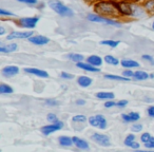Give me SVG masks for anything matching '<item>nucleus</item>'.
I'll list each match as a JSON object with an SVG mask.
<instances>
[{
    "label": "nucleus",
    "mask_w": 154,
    "mask_h": 152,
    "mask_svg": "<svg viewBox=\"0 0 154 152\" xmlns=\"http://www.w3.org/2000/svg\"><path fill=\"white\" fill-rule=\"evenodd\" d=\"M103 60L106 64H110V66H118L120 64V60H118V58H116L113 55H106L103 57Z\"/></svg>",
    "instance_id": "nucleus-24"
},
{
    "label": "nucleus",
    "mask_w": 154,
    "mask_h": 152,
    "mask_svg": "<svg viewBox=\"0 0 154 152\" xmlns=\"http://www.w3.org/2000/svg\"><path fill=\"white\" fill-rule=\"evenodd\" d=\"M14 92L13 88L5 84H1L0 85V93L1 94H12Z\"/></svg>",
    "instance_id": "nucleus-29"
},
{
    "label": "nucleus",
    "mask_w": 154,
    "mask_h": 152,
    "mask_svg": "<svg viewBox=\"0 0 154 152\" xmlns=\"http://www.w3.org/2000/svg\"><path fill=\"white\" fill-rule=\"evenodd\" d=\"M92 141H94L96 144L103 146V147H109L111 145V141H110V137L106 134H101V133H93L92 136H91Z\"/></svg>",
    "instance_id": "nucleus-7"
},
{
    "label": "nucleus",
    "mask_w": 154,
    "mask_h": 152,
    "mask_svg": "<svg viewBox=\"0 0 154 152\" xmlns=\"http://www.w3.org/2000/svg\"><path fill=\"white\" fill-rule=\"evenodd\" d=\"M47 120L49 123H56V122H58V117L56 116V114H54V113H49L47 115Z\"/></svg>",
    "instance_id": "nucleus-35"
},
{
    "label": "nucleus",
    "mask_w": 154,
    "mask_h": 152,
    "mask_svg": "<svg viewBox=\"0 0 154 152\" xmlns=\"http://www.w3.org/2000/svg\"><path fill=\"white\" fill-rule=\"evenodd\" d=\"M87 61L89 62V64H91L92 66H94V67H100V66H103V58H101L100 56H98V55H91V56H89L88 58H87Z\"/></svg>",
    "instance_id": "nucleus-15"
},
{
    "label": "nucleus",
    "mask_w": 154,
    "mask_h": 152,
    "mask_svg": "<svg viewBox=\"0 0 154 152\" xmlns=\"http://www.w3.org/2000/svg\"><path fill=\"white\" fill-rule=\"evenodd\" d=\"M66 57H68L71 61L75 62V64H78V62L84 61L85 60V56L82 55V54H78V53H70L66 55Z\"/></svg>",
    "instance_id": "nucleus-23"
},
{
    "label": "nucleus",
    "mask_w": 154,
    "mask_h": 152,
    "mask_svg": "<svg viewBox=\"0 0 154 152\" xmlns=\"http://www.w3.org/2000/svg\"><path fill=\"white\" fill-rule=\"evenodd\" d=\"M136 141V136H135V134H133V133H131V134H128L126 136V138H125L124 141V144L126 146H128V147H130L131 144L133 143V141Z\"/></svg>",
    "instance_id": "nucleus-31"
},
{
    "label": "nucleus",
    "mask_w": 154,
    "mask_h": 152,
    "mask_svg": "<svg viewBox=\"0 0 154 152\" xmlns=\"http://www.w3.org/2000/svg\"><path fill=\"white\" fill-rule=\"evenodd\" d=\"M94 10L99 15L106 16L110 18H118L120 17L119 10H118L117 2L113 0H98L94 5Z\"/></svg>",
    "instance_id": "nucleus-1"
},
{
    "label": "nucleus",
    "mask_w": 154,
    "mask_h": 152,
    "mask_svg": "<svg viewBox=\"0 0 154 152\" xmlns=\"http://www.w3.org/2000/svg\"><path fill=\"white\" fill-rule=\"evenodd\" d=\"M103 77L106 79L109 80H115V82H130L131 78L130 77H126V76H119V75H115V74H105Z\"/></svg>",
    "instance_id": "nucleus-19"
},
{
    "label": "nucleus",
    "mask_w": 154,
    "mask_h": 152,
    "mask_svg": "<svg viewBox=\"0 0 154 152\" xmlns=\"http://www.w3.org/2000/svg\"><path fill=\"white\" fill-rule=\"evenodd\" d=\"M89 21L91 22H96V23H103V24H107V26H119L120 22L118 20H116L115 18H110V17H106V16L99 15V14H89L87 16Z\"/></svg>",
    "instance_id": "nucleus-3"
},
{
    "label": "nucleus",
    "mask_w": 154,
    "mask_h": 152,
    "mask_svg": "<svg viewBox=\"0 0 154 152\" xmlns=\"http://www.w3.org/2000/svg\"><path fill=\"white\" fill-rule=\"evenodd\" d=\"M77 68L82 69L84 71H87V72H90V73H99L100 72V69H98V67H94L92 66L91 64H89L88 61L85 62V61H80L78 64H76Z\"/></svg>",
    "instance_id": "nucleus-11"
},
{
    "label": "nucleus",
    "mask_w": 154,
    "mask_h": 152,
    "mask_svg": "<svg viewBox=\"0 0 154 152\" xmlns=\"http://www.w3.org/2000/svg\"><path fill=\"white\" fill-rule=\"evenodd\" d=\"M133 78H134L135 80H137V82H143V80L149 79L150 74H148V73L145 72V71L138 70V71H135V72H134Z\"/></svg>",
    "instance_id": "nucleus-18"
},
{
    "label": "nucleus",
    "mask_w": 154,
    "mask_h": 152,
    "mask_svg": "<svg viewBox=\"0 0 154 152\" xmlns=\"http://www.w3.org/2000/svg\"><path fill=\"white\" fill-rule=\"evenodd\" d=\"M122 75L124 76H126V77H133V75H134V72H133L132 70H130V69H128V70H125L124 72H122Z\"/></svg>",
    "instance_id": "nucleus-44"
},
{
    "label": "nucleus",
    "mask_w": 154,
    "mask_h": 152,
    "mask_svg": "<svg viewBox=\"0 0 154 152\" xmlns=\"http://www.w3.org/2000/svg\"><path fill=\"white\" fill-rule=\"evenodd\" d=\"M23 71L28 74L35 75L37 77H42V78H48L49 77V73L47 71L42 70V69H37V68H24Z\"/></svg>",
    "instance_id": "nucleus-10"
},
{
    "label": "nucleus",
    "mask_w": 154,
    "mask_h": 152,
    "mask_svg": "<svg viewBox=\"0 0 154 152\" xmlns=\"http://www.w3.org/2000/svg\"><path fill=\"white\" fill-rule=\"evenodd\" d=\"M150 78H154V73H151V74H150Z\"/></svg>",
    "instance_id": "nucleus-49"
},
{
    "label": "nucleus",
    "mask_w": 154,
    "mask_h": 152,
    "mask_svg": "<svg viewBox=\"0 0 154 152\" xmlns=\"http://www.w3.org/2000/svg\"><path fill=\"white\" fill-rule=\"evenodd\" d=\"M122 118L125 123H135L140 119V114L138 112H129V113L122 114Z\"/></svg>",
    "instance_id": "nucleus-12"
},
{
    "label": "nucleus",
    "mask_w": 154,
    "mask_h": 152,
    "mask_svg": "<svg viewBox=\"0 0 154 152\" xmlns=\"http://www.w3.org/2000/svg\"><path fill=\"white\" fill-rule=\"evenodd\" d=\"M93 82V79L90 78L89 76H86V75H82L79 77L77 78V84L79 85L82 88H88L89 86H91Z\"/></svg>",
    "instance_id": "nucleus-16"
},
{
    "label": "nucleus",
    "mask_w": 154,
    "mask_h": 152,
    "mask_svg": "<svg viewBox=\"0 0 154 152\" xmlns=\"http://www.w3.org/2000/svg\"><path fill=\"white\" fill-rule=\"evenodd\" d=\"M49 7L55 12L56 14H58L59 16L62 17H73L74 16V11L71 10L69 7L64 5L62 2L57 1V0H51L49 1Z\"/></svg>",
    "instance_id": "nucleus-2"
},
{
    "label": "nucleus",
    "mask_w": 154,
    "mask_h": 152,
    "mask_svg": "<svg viewBox=\"0 0 154 152\" xmlns=\"http://www.w3.org/2000/svg\"><path fill=\"white\" fill-rule=\"evenodd\" d=\"M97 118V123H98V128L99 129H106L108 126V122L107 119H106V117L103 115H101V114H97V115H95Z\"/></svg>",
    "instance_id": "nucleus-26"
},
{
    "label": "nucleus",
    "mask_w": 154,
    "mask_h": 152,
    "mask_svg": "<svg viewBox=\"0 0 154 152\" xmlns=\"http://www.w3.org/2000/svg\"><path fill=\"white\" fill-rule=\"evenodd\" d=\"M141 58H143V60H146V61H148L149 64H151L154 66V58L152 57L151 55H149V54H143V55L141 56Z\"/></svg>",
    "instance_id": "nucleus-37"
},
{
    "label": "nucleus",
    "mask_w": 154,
    "mask_h": 152,
    "mask_svg": "<svg viewBox=\"0 0 154 152\" xmlns=\"http://www.w3.org/2000/svg\"><path fill=\"white\" fill-rule=\"evenodd\" d=\"M18 49L17 43H9V45H2L0 47V52L1 53H12L15 52Z\"/></svg>",
    "instance_id": "nucleus-20"
},
{
    "label": "nucleus",
    "mask_w": 154,
    "mask_h": 152,
    "mask_svg": "<svg viewBox=\"0 0 154 152\" xmlns=\"http://www.w3.org/2000/svg\"><path fill=\"white\" fill-rule=\"evenodd\" d=\"M139 147H140V145H139V143H137L136 141H133V143L131 144V146H130V148H132V149H134V150H138Z\"/></svg>",
    "instance_id": "nucleus-46"
},
{
    "label": "nucleus",
    "mask_w": 154,
    "mask_h": 152,
    "mask_svg": "<svg viewBox=\"0 0 154 152\" xmlns=\"http://www.w3.org/2000/svg\"><path fill=\"white\" fill-rule=\"evenodd\" d=\"M88 122L92 127H97V128H98V123H97V118H96V116H95V115L94 116H90V117L88 118Z\"/></svg>",
    "instance_id": "nucleus-36"
},
{
    "label": "nucleus",
    "mask_w": 154,
    "mask_h": 152,
    "mask_svg": "<svg viewBox=\"0 0 154 152\" xmlns=\"http://www.w3.org/2000/svg\"><path fill=\"white\" fill-rule=\"evenodd\" d=\"M143 7L145 8L146 12L154 14V0H146Z\"/></svg>",
    "instance_id": "nucleus-27"
},
{
    "label": "nucleus",
    "mask_w": 154,
    "mask_h": 152,
    "mask_svg": "<svg viewBox=\"0 0 154 152\" xmlns=\"http://www.w3.org/2000/svg\"><path fill=\"white\" fill-rule=\"evenodd\" d=\"M60 77L63 78V79H73L74 78V76H73L72 74H70V73L68 72H61V74H60Z\"/></svg>",
    "instance_id": "nucleus-40"
},
{
    "label": "nucleus",
    "mask_w": 154,
    "mask_h": 152,
    "mask_svg": "<svg viewBox=\"0 0 154 152\" xmlns=\"http://www.w3.org/2000/svg\"><path fill=\"white\" fill-rule=\"evenodd\" d=\"M154 136H152L151 134H150L149 132H143V134L140 135V141H141V143H147V141H151L152 138H153Z\"/></svg>",
    "instance_id": "nucleus-32"
},
{
    "label": "nucleus",
    "mask_w": 154,
    "mask_h": 152,
    "mask_svg": "<svg viewBox=\"0 0 154 152\" xmlns=\"http://www.w3.org/2000/svg\"><path fill=\"white\" fill-rule=\"evenodd\" d=\"M75 103H76L77 106H85L86 105V101H85V99H77Z\"/></svg>",
    "instance_id": "nucleus-47"
},
{
    "label": "nucleus",
    "mask_w": 154,
    "mask_h": 152,
    "mask_svg": "<svg viewBox=\"0 0 154 152\" xmlns=\"http://www.w3.org/2000/svg\"><path fill=\"white\" fill-rule=\"evenodd\" d=\"M16 22H17V24L20 26V28L32 30V29H35V26H36L37 23L39 22V17L38 16H34V17L19 18Z\"/></svg>",
    "instance_id": "nucleus-4"
},
{
    "label": "nucleus",
    "mask_w": 154,
    "mask_h": 152,
    "mask_svg": "<svg viewBox=\"0 0 154 152\" xmlns=\"http://www.w3.org/2000/svg\"><path fill=\"white\" fill-rule=\"evenodd\" d=\"M73 143H74V145L80 150H88L89 148H90L89 143L86 139L80 138V137H78V136H73Z\"/></svg>",
    "instance_id": "nucleus-14"
},
{
    "label": "nucleus",
    "mask_w": 154,
    "mask_h": 152,
    "mask_svg": "<svg viewBox=\"0 0 154 152\" xmlns=\"http://www.w3.org/2000/svg\"><path fill=\"white\" fill-rule=\"evenodd\" d=\"M143 146H145L147 149H154V137L151 139V141H147V143L143 144Z\"/></svg>",
    "instance_id": "nucleus-43"
},
{
    "label": "nucleus",
    "mask_w": 154,
    "mask_h": 152,
    "mask_svg": "<svg viewBox=\"0 0 154 152\" xmlns=\"http://www.w3.org/2000/svg\"><path fill=\"white\" fill-rule=\"evenodd\" d=\"M72 120H73V123H78V124H85V123L88 122V118H87L85 115H82V114H77V115L73 116Z\"/></svg>",
    "instance_id": "nucleus-30"
},
{
    "label": "nucleus",
    "mask_w": 154,
    "mask_h": 152,
    "mask_svg": "<svg viewBox=\"0 0 154 152\" xmlns=\"http://www.w3.org/2000/svg\"><path fill=\"white\" fill-rule=\"evenodd\" d=\"M152 29L154 30V21H153V23H152Z\"/></svg>",
    "instance_id": "nucleus-50"
},
{
    "label": "nucleus",
    "mask_w": 154,
    "mask_h": 152,
    "mask_svg": "<svg viewBox=\"0 0 154 152\" xmlns=\"http://www.w3.org/2000/svg\"><path fill=\"white\" fill-rule=\"evenodd\" d=\"M0 16L1 17H5V16H8V17H13L14 14L10 11H7L5 9H0Z\"/></svg>",
    "instance_id": "nucleus-38"
},
{
    "label": "nucleus",
    "mask_w": 154,
    "mask_h": 152,
    "mask_svg": "<svg viewBox=\"0 0 154 152\" xmlns=\"http://www.w3.org/2000/svg\"><path fill=\"white\" fill-rule=\"evenodd\" d=\"M63 126H64V124L62 120H58V122H56V123H50L49 125L43 126L42 128H41V132H42L43 135L48 136V135L52 134V133L56 132V131L61 130V129L63 128Z\"/></svg>",
    "instance_id": "nucleus-5"
},
{
    "label": "nucleus",
    "mask_w": 154,
    "mask_h": 152,
    "mask_svg": "<svg viewBox=\"0 0 154 152\" xmlns=\"http://www.w3.org/2000/svg\"><path fill=\"white\" fill-rule=\"evenodd\" d=\"M96 97L98 99H103V101H109V99H114L115 94L113 92H107V91H101V92L96 93Z\"/></svg>",
    "instance_id": "nucleus-22"
},
{
    "label": "nucleus",
    "mask_w": 154,
    "mask_h": 152,
    "mask_svg": "<svg viewBox=\"0 0 154 152\" xmlns=\"http://www.w3.org/2000/svg\"><path fill=\"white\" fill-rule=\"evenodd\" d=\"M145 11L146 10L143 7H139V5L132 3V17H138V16L143 15Z\"/></svg>",
    "instance_id": "nucleus-25"
},
{
    "label": "nucleus",
    "mask_w": 154,
    "mask_h": 152,
    "mask_svg": "<svg viewBox=\"0 0 154 152\" xmlns=\"http://www.w3.org/2000/svg\"><path fill=\"white\" fill-rule=\"evenodd\" d=\"M120 64L126 69H133V68H139V62L136 60L132 59H122L120 60Z\"/></svg>",
    "instance_id": "nucleus-17"
},
{
    "label": "nucleus",
    "mask_w": 154,
    "mask_h": 152,
    "mask_svg": "<svg viewBox=\"0 0 154 152\" xmlns=\"http://www.w3.org/2000/svg\"><path fill=\"white\" fill-rule=\"evenodd\" d=\"M128 101H126V99H122V101H118L117 104H116V107L118 108H125L128 106Z\"/></svg>",
    "instance_id": "nucleus-42"
},
{
    "label": "nucleus",
    "mask_w": 154,
    "mask_h": 152,
    "mask_svg": "<svg viewBox=\"0 0 154 152\" xmlns=\"http://www.w3.org/2000/svg\"><path fill=\"white\" fill-rule=\"evenodd\" d=\"M131 131L133 133H138V132H141L143 131V125L140 124H135L131 127Z\"/></svg>",
    "instance_id": "nucleus-34"
},
{
    "label": "nucleus",
    "mask_w": 154,
    "mask_h": 152,
    "mask_svg": "<svg viewBox=\"0 0 154 152\" xmlns=\"http://www.w3.org/2000/svg\"><path fill=\"white\" fill-rule=\"evenodd\" d=\"M1 73L5 77H12L19 73V68L17 66H7L2 69Z\"/></svg>",
    "instance_id": "nucleus-13"
},
{
    "label": "nucleus",
    "mask_w": 154,
    "mask_h": 152,
    "mask_svg": "<svg viewBox=\"0 0 154 152\" xmlns=\"http://www.w3.org/2000/svg\"><path fill=\"white\" fill-rule=\"evenodd\" d=\"M147 114L149 117L154 118V106H150L147 109Z\"/></svg>",
    "instance_id": "nucleus-45"
},
{
    "label": "nucleus",
    "mask_w": 154,
    "mask_h": 152,
    "mask_svg": "<svg viewBox=\"0 0 154 152\" xmlns=\"http://www.w3.org/2000/svg\"><path fill=\"white\" fill-rule=\"evenodd\" d=\"M116 101H114L113 99H109L105 103V108H113V107H116Z\"/></svg>",
    "instance_id": "nucleus-41"
},
{
    "label": "nucleus",
    "mask_w": 154,
    "mask_h": 152,
    "mask_svg": "<svg viewBox=\"0 0 154 152\" xmlns=\"http://www.w3.org/2000/svg\"><path fill=\"white\" fill-rule=\"evenodd\" d=\"M34 33L33 31H26V32H21V31H13L7 36L8 40H14V39H29L31 36H33Z\"/></svg>",
    "instance_id": "nucleus-8"
},
{
    "label": "nucleus",
    "mask_w": 154,
    "mask_h": 152,
    "mask_svg": "<svg viewBox=\"0 0 154 152\" xmlns=\"http://www.w3.org/2000/svg\"><path fill=\"white\" fill-rule=\"evenodd\" d=\"M29 41L35 45H45L50 42V38L43 35H33L29 38Z\"/></svg>",
    "instance_id": "nucleus-9"
},
{
    "label": "nucleus",
    "mask_w": 154,
    "mask_h": 152,
    "mask_svg": "<svg viewBox=\"0 0 154 152\" xmlns=\"http://www.w3.org/2000/svg\"><path fill=\"white\" fill-rule=\"evenodd\" d=\"M117 5L120 15L125 17H132V3L127 0H120L117 2Z\"/></svg>",
    "instance_id": "nucleus-6"
},
{
    "label": "nucleus",
    "mask_w": 154,
    "mask_h": 152,
    "mask_svg": "<svg viewBox=\"0 0 154 152\" xmlns=\"http://www.w3.org/2000/svg\"><path fill=\"white\" fill-rule=\"evenodd\" d=\"M5 29L1 26H0V36H1V35H5Z\"/></svg>",
    "instance_id": "nucleus-48"
},
{
    "label": "nucleus",
    "mask_w": 154,
    "mask_h": 152,
    "mask_svg": "<svg viewBox=\"0 0 154 152\" xmlns=\"http://www.w3.org/2000/svg\"><path fill=\"white\" fill-rule=\"evenodd\" d=\"M45 105L49 106V107H57L59 106V101H56V99H45Z\"/></svg>",
    "instance_id": "nucleus-33"
},
{
    "label": "nucleus",
    "mask_w": 154,
    "mask_h": 152,
    "mask_svg": "<svg viewBox=\"0 0 154 152\" xmlns=\"http://www.w3.org/2000/svg\"><path fill=\"white\" fill-rule=\"evenodd\" d=\"M120 43L119 40H112V39H106V40H101L100 41V45H107V47L110 48H116L118 47Z\"/></svg>",
    "instance_id": "nucleus-28"
},
{
    "label": "nucleus",
    "mask_w": 154,
    "mask_h": 152,
    "mask_svg": "<svg viewBox=\"0 0 154 152\" xmlns=\"http://www.w3.org/2000/svg\"><path fill=\"white\" fill-rule=\"evenodd\" d=\"M17 1L21 3H26V5H34L38 3V0H17Z\"/></svg>",
    "instance_id": "nucleus-39"
},
{
    "label": "nucleus",
    "mask_w": 154,
    "mask_h": 152,
    "mask_svg": "<svg viewBox=\"0 0 154 152\" xmlns=\"http://www.w3.org/2000/svg\"><path fill=\"white\" fill-rule=\"evenodd\" d=\"M58 141H59V145L62 146V147H70V146L74 145V143H73V137L66 136V135L59 136Z\"/></svg>",
    "instance_id": "nucleus-21"
}]
</instances>
